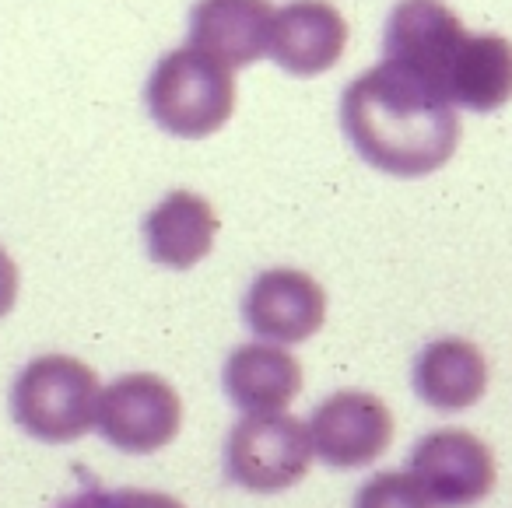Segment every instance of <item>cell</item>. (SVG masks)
Listing matches in <instances>:
<instances>
[{"label":"cell","mask_w":512,"mask_h":508,"mask_svg":"<svg viewBox=\"0 0 512 508\" xmlns=\"http://www.w3.org/2000/svg\"><path fill=\"white\" fill-rule=\"evenodd\" d=\"M341 127L362 162L400 179L439 172L460 141L453 102L386 60L348 85Z\"/></svg>","instance_id":"cell-1"},{"label":"cell","mask_w":512,"mask_h":508,"mask_svg":"<svg viewBox=\"0 0 512 508\" xmlns=\"http://www.w3.org/2000/svg\"><path fill=\"white\" fill-rule=\"evenodd\" d=\"M148 113L165 134L200 141L218 134L235 109L232 67L207 57L197 46H183L158 60L144 88Z\"/></svg>","instance_id":"cell-2"},{"label":"cell","mask_w":512,"mask_h":508,"mask_svg":"<svg viewBox=\"0 0 512 508\" xmlns=\"http://www.w3.org/2000/svg\"><path fill=\"white\" fill-rule=\"evenodd\" d=\"M99 375L78 358L46 354L22 368L11 389L15 421L39 442H74L95 428Z\"/></svg>","instance_id":"cell-3"},{"label":"cell","mask_w":512,"mask_h":508,"mask_svg":"<svg viewBox=\"0 0 512 508\" xmlns=\"http://www.w3.org/2000/svg\"><path fill=\"white\" fill-rule=\"evenodd\" d=\"M313 452V435L299 417L249 414L228 435V473L249 491H285L309 473Z\"/></svg>","instance_id":"cell-4"},{"label":"cell","mask_w":512,"mask_h":508,"mask_svg":"<svg viewBox=\"0 0 512 508\" xmlns=\"http://www.w3.org/2000/svg\"><path fill=\"white\" fill-rule=\"evenodd\" d=\"M467 36L470 32L442 0H404L386 22L383 60L449 99V78Z\"/></svg>","instance_id":"cell-5"},{"label":"cell","mask_w":512,"mask_h":508,"mask_svg":"<svg viewBox=\"0 0 512 508\" xmlns=\"http://www.w3.org/2000/svg\"><path fill=\"white\" fill-rule=\"evenodd\" d=\"M183 421L176 389L151 372H130L99 396V431L123 452H155L169 445Z\"/></svg>","instance_id":"cell-6"},{"label":"cell","mask_w":512,"mask_h":508,"mask_svg":"<svg viewBox=\"0 0 512 508\" xmlns=\"http://www.w3.org/2000/svg\"><path fill=\"white\" fill-rule=\"evenodd\" d=\"M411 473L435 505L446 508H467L495 487V459L488 445L460 428H442L421 438L411 456Z\"/></svg>","instance_id":"cell-7"},{"label":"cell","mask_w":512,"mask_h":508,"mask_svg":"<svg viewBox=\"0 0 512 508\" xmlns=\"http://www.w3.org/2000/svg\"><path fill=\"white\" fill-rule=\"evenodd\" d=\"M309 435L330 466H365L390 449L393 414L379 396L344 389L316 407Z\"/></svg>","instance_id":"cell-8"},{"label":"cell","mask_w":512,"mask_h":508,"mask_svg":"<svg viewBox=\"0 0 512 508\" xmlns=\"http://www.w3.org/2000/svg\"><path fill=\"white\" fill-rule=\"evenodd\" d=\"M242 312L256 337L274 344H302L327 319V295L309 274L278 267L256 277Z\"/></svg>","instance_id":"cell-9"},{"label":"cell","mask_w":512,"mask_h":508,"mask_svg":"<svg viewBox=\"0 0 512 508\" xmlns=\"http://www.w3.org/2000/svg\"><path fill=\"white\" fill-rule=\"evenodd\" d=\"M348 46V22L327 0H295L274 15L271 57L295 78L327 74Z\"/></svg>","instance_id":"cell-10"},{"label":"cell","mask_w":512,"mask_h":508,"mask_svg":"<svg viewBox=\"0 0 512 508\" xmlns=\"http://www.w3.org/2000/svg\"><path fill=\"white\" fill-rule=\"evenodd\" d=\"M274 15L267 0H200L190 15V46L239 71L271 50Z\"/></svg>","instance_id":"cell-11"},{"label":"cell","mask_w":512,"mask_h":508,"mask_svg":"<svg viewBox=\"0 0 512 508\" xmlns=\"http://www.w3.org/2000/svg\"><path fill=\"white\" fill-rule=\"evenodd\" d=\"M218 218L211 204L190 190H176L144 218V239L155 263L172 270H190L211 253Z\"/></svg>","instance_id":"cell-12"},{"label":"cell","mask_w":512,"mask_h":508,"mask_svg":"<svg viewBox=\"0 0 512 508\" xmlns=\"http://www.w3.org/2000/svg\"><path fill=\"white\" fill-rule=\"evenodd\" d=\"M302 365L278 344H242L228 354L225 393L246 414H271L299 396Z\"/></svg>","instance_id":"cell-13"},{"label":"cell","mask_w":512,"mask_h":508,"mask_svg":"<svg viewBox=\"0 0 512 508\" xmlns=\"http://www.w3.org/2000/svg\"><path fill=\"white\" fill-rule=\"evenodd\" d=\"M488 386V361L481 347L460 337L428 344L414 365V389L435 410L474 407Z\"/></svg>","instance_id":"cell-14"},{"label":"cell","mask_w":512,"mask_h":508,"mask_svg":"<svg viewBox=\"0 0 512 508\" xmlns=\"http://www.w3.org/2000/svg\"><path fill=\"white\" fill-rule=\"evenodd\" d=\"M453 106L495 113L512 99V43L505 36H467L449 78Z\"/></svg>","instance_id":"cell-15"},{"label":"cell","mask_w":512,"mask_h":508,"mask_svg":"<svg viewBox=\"0 0 512 508\" xmlns=\"http://www.w3.org/2000/svg\"><path fill=\"white\" fill-rule=\"evenodd\" d=\"M355 508H435L414 473H379L358 491Z\"/></svg>","instance_id":"cell-16"},{"label":"cell","mask_w":512,"mask_h":508,"mask_svg":"<svg viewBox=\"0 0 512 508\" xmlns=\"http://www.w3.org/2000/svg\"><path fill=\"white\" fill-rule=\"evenodd\" d=\"M60 508H183V505L176 498H169V494H155V491H88Z\"/></svg>","instance_id":"cell-17"},{"label":"cell","mask_w":512,"mask_h":508,"mask_svg":"<svg viewBox=\"0 0 512 508\" xmlns=\"http://www.w3.org/2000/svg\"><path fill=\"white\" fill-rule=\"evenodd\" d=\"M18 298V267L4 249H0V316H8L15 309Z\"/></svg>","instance_id":"cell-18"}]
</instances>
